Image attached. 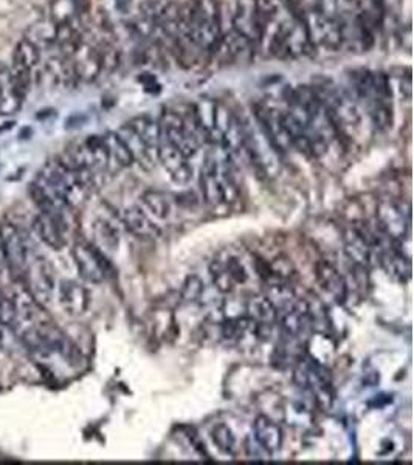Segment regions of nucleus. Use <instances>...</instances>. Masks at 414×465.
Wrapping results in <instances>:
<instances>
[{"label":"nucleus","instance_id":"nucleus-1","mask_svg":"<svg viewBox=\"0 0 414 465\" xmlns=\"http://www.w3.org/2000/svg\"><path fill=\"white\" fill-rule=\"evenodd\" d=\"M36 182L61 195L72 208L82 205L89 195V188L82 185L78 174L62 165L58 157L47 161L40 169Z\"/></svg>","mask_w":414,"mask_h":465},{"label":"nucleus","instance_id":"nucleus-2","mask_svg":"<svg viewBox=\"0 0 414 465\" xmlns=\"http://www.w3.org/2000/svg\"><path fill=\"white\" fill-rule=\"evenodd\" d=\"M0 249H2L5 265L11 276L17 283H24L28 263H30V253H28L22 231L11 222L0 223Z\"/></svg>","mask_w":414,"mask_h":465},{"label":"nucleus","instance_id":"nucleus-3","mask_svg":"<svg viewBox=\"0 0 414 465\" xmlns=\"http://www.w3.org/2000/svg\"><path fill=\"white\" fill-rule=\"evenodd\" d=\"M301 20L304 22L309 40L312 47L339 48L345 39L343 25L334 17L321 11H307L301 14Z\"/></svg>","mask_w":414,"mask_h":465},{"label":"nucleus","instance_id":"nucleus-4","mask_svg":"<svg viewBox=\"0 0 414 465\" xmlns=\"http://www.w3.org/2000/svg\"><path fill=\"white\" fill-rule=\"evenodd\" d=\"M72 255L76 269H78L81 276L89 281V283L100 284L109 276L110 265L106 256H104L103 250L98 249L96 245L78 241L73 245Z\"/></svg>","mask_w":414,"mask_h":465},{"label":"nucleus","instance_id":"nucleus-5","mask_svg":"<svg viewBox=\"0 0 414 465\" xmlns=\"http://www.w3.org/2000/svg\"><path fill=\"white\" fill-rule=\"evenodd\" d=\"M378 228L391 241L404 242L410 231V207L404 208L402 203L383 200L377 207Z\"/></svg>","mask_w":414,"mask_h":465},{"label":"nucleus","instance_id":"nucleus-6","mask_svg":"<svg viewBox=\"0 0 414 465\" xmlns=\"http://www.w3.org/2000/svg\"><path fill=\"white\" fill-rule=\"evenodd\" d=\"M161 140H165L172 145L175 149H179L186 158L193 157L199 149V143L189 131L185 128L184 119H182L177 110H166L160 119Z\"/></svg>","mask_w":414,"mask_h":465},{"label":"nucleus","instance_id":"nucleus-7","mask_svg":"<svg viewBox=\"0 0 414 465\" xmlns=\"http://www.w3.org/2000/svg\"><path fill=\"white\" fill-rule=\"evenodd\" d=\"M40 306H47L52 302L54 292V272L52 265L45 259L38 258L33 263H28L25 279L22 283Z\"/></svg>","mask_w":414,"mask_h":465},{"label":"nucleus","instance_id":"nucleus-8","mask_svg":"<svg viewBox=\"0 0 414 465\" xmlns=\"http://www.w3.org/2000/svg\"><path fill=\"white\" fill-rule=\"evenodd\" d=\"M255 118L265 135L270 140L273 147H275L279 154L287 152L290 147H293L289 132H287L284 126L283 114L269 108H256Z\"/></svg>","mask_w":414,"mask_h":465},{"label":"nucleus","instance_id":"nucleus-9","mask_svg":"<svg viewBox=\"0 0 414 465\" xmlns=\"http://www.w3.org/2000/svg\"><path fill=\"white\" fill-rule=\"evenodd\" d=\"M157 160L163 166L170 177L177 185H186L193 179V168L189 165V158H186L179 149H175L165 140H161L157 149Z\"/></svg>","mask_w":414,"mask_h":465},{"label":"nucleus","instance_id":"nucleus-10","mask_svg":"<svg viewBox=\"0 0 414 465\" xmlns=\"http://www.w3.org/2000/svg\"><path fill=\"white\" fill-rule=\"evenodd\" d=\"M221 163L213 155H208L205 163L202 166L200 174V186L202 195L208 205L219 207L226 203V194L221 182Z\"/></svg>","mask_w":414,"mask_h":465},{"label":"nucleus","instance_id":"nucleus-11","mask_svg":"<svg viewBox=\"0 0 414 465\" xmlns=\"http://www.w3.org/2000/svg\"><path fill=\"white\" fill-rule=\"evenodd\" d=\"M34 230H36L40 241L53 250H61L67 245V232L70 228L64 222L50 214L39 213L34 217Z\"/></svg>","mask_w":414,"mask_h":465},{"label":"nucleus","instance_id":"nucleus-12","mask_svg":"<svg viewBox=\"0 0 414 465\" xmlns=\"http://www.w3.org/2000/svg\"><path fill=\"white\" fill-rule=\"evenodd\" d=\"M72 62L80 82H92L103 72L100 53H98L95 45L87 44L86 40L72 56Z\"/></svg>","mask_w":414,"mask_h":465},{"label":"nucleus","instance_id":"nucleus-13","mask_svg":"<svg viewBox=\"0 0 414 465\" xmlns=\"http://www.w3.org/2000/svg\"><path fill=\"white\" fill-rule=\"evenodd\" d=\"M345 251L354 265L368 267L373 260L374 242L371 241L367 232L359 228H349L345 231Z\"/></svg>","mask_w":414,"mask_h":465},{"label":"nucleus","instance_id":"nucleus-14","mask_svg":"<svg viewBox=\"0 0 414 465\" xmlns=\"http://www.w3.org/2000/svg\"><path fill=\"white\" fill-rule=\"evenodd\" d=\"M251 50H253V44L231 27L230 31L222 33L213 53L217 54V58L221 61L231 62L242 58L245 54H250Z\"/></svg>","mask_w":414,"mask_h":465},{"label":"nucleus","instance_id":"nucleus-15","mask_svg":"<svg viewBox=\"0 0 414 465\" xmlns=\"http://www.w3.org/2000/svg\"><path fill=\"white\" fill-rule=\"evenodd\" d=\"M315 278H317L323 292L327 293L329 297L339 302L345 301L348 293L346 281L331 263H327V260L317 263V265H315Z\"/></svg>","mask_w":414,"mask_h":465},{"label":"nucleus","instance_id":"nucleus-16","mask_svg":"<svg viewBox=\"0 0 414 465\" xmlns=\"http://www.w3.org/2000/svg\"><path fill=\"white\" fill-rule=\"evenodd\" d=\"M25 96L13 81L11 68L0 62V115H13L22 109Z\"/></svg>","mask_w":414,"mask_h":465},{"label":"nucleus","instance_id":"nucleus-17","mask_svg":"<svg viewBox=\"0 0 414 465\" xmlns=\"http://www.w3.org/2000/svg\"><path fill=\"white\" fill-rule=\"evenodd\" d=\"M87 288L76 281H62L59 286V302L68 315H82L89 307Z\"/></svg>","mask_w":414,"mask_h":465},{"label":"nucleus","instance_id":"nucleus-18","mask_svg":"<svg viewBox=\"0 0 414 465\" xmlns=\"http://www.w3.org/2000/svg\"><path fill=\"white\" fill-rule=\"evenodd\" d=\"M253 438L270 455L276 453L283 447V429L267 415H258L255 419Z\"/></svg>","mask_w":414,"mask_h":465},{"label":"nucleus","instance_id":"nucleus-19","mask_svg":"<svg viewBox=\"0 0 414 465\" xmlns=\"http://www.w3.org/2000/svg\"><path fill=\"white\" fill-rule=\"evenodd\" d=\"M233 28L236 31H239L242 36L247 38L251 44H259L261 42L263 22L258 17L253 2L250 5H239V8H237L233 16Z\"/></svg>","mask_w":414,"mask_h":465},{"label":"nucleus","instance_id":"nucleus-20","mask_svg":"<svg viewBox=\"0 0 414 465\" xmlns=\"http://www.w3.org/2000/svg\"><path fill=\"white\" fill-rule=\"evenodd\" d=\"M123 223L132 235L143 239H156L161 235L160 228L154 223L140 207L126 208L123 213Z\"/></svg>","mask_w":414,"mask_h":465},{"label":"nucleus","instance_id":"nucleus-21","mask_svg":"<svg viewBox=\"0 0 414 465\" xmlns=\"http://www.w3.org/2000/svg\"><path fill=\"white\" fill-rule=\"evenodd\" d=\"M380 263L385 269H387L388 274L397 279L399 283H406V281L411 278L410 256L404 255L396 246H390V249L382 250Z\"/></svg>","mask_w":414,"mask_h":465},{"label":"nucleus","instance_id":"nucleus-22","mask_svg":"<svg viewBox=\"0 0 414 465\" xmlns=\"http://www.w3.org/2000/svg\"><path fill=\"white\" fill-rule=\"evenodd\" d=\"M245 316L261 326H272L278 320V310L267 295H255L245 304Z\"/></svg>","mask_w":414,"mask_h":465},{"label":"nucleus","instance_id":"nucleus-23","mask_svg":"<svg viewBox=\"0 0 414 465\" xmlns=\"http://www.w3.org/2000/svg\"><path fill=\"white\" fill-rule=\"evenodd\" d=\"M128 124L131 126L132 131H134L137 135L142 138V142L146 145L147 149H149L154 155H157V149L161 142L160 124L146 115L137 117Z\"/></svg>","mask_w":414,"mask_h":465},{"label":"nucleus","instance_id":"nucleus-24","mask_svg":"<svg viewBox=\"0 0 414 465\" xmlns=\"http://www.w3.org/2000/svg\"><path fill=\"white\" fill-rule=\"evenodd\" d=\"M103 140L109 155V168L115 166L117 169H120L128 168L134 163V157H132L129 147L126 146V143L117 132H108L106 135H103Z\"/></svg>","mask_w":414,"mask_h":465},{"label":"nucleus","instance_id":"nucleus-25","mask_svg":"<svg viewBox=\"0 0 414 465\" xmlns=\"http://www.w3.org/2000/svg\"><path fill=\"white\" fill-rule=\"evenodd\" d=\"M117 133L121 137V140L126 143V146L129 147L132 157H134V161H138L140 165H143L146 168L152 166L154 158H157V155H154L149 149H147L146 145L142 142V138H140L137 133L132 131L129 124L123 126V128L118 131Z\"/></svg>","mask_w":414,"mask_h":465},{"label":"nucleus","instance_id":"nucleus-26","mask_svg":"<svg viewBox=\"0 0 414 465\" xmlns=\"http://www.w3.org/2000/svg\"><path fill=\"white\" fill-rule=\"evenodd\" d=\"M54 30L56 24L50 19L40 20L28 28L25 38L30 39L40 52L50 50V48H54Z\"/></svg>","mask_w":414,"mask_h":465},{"label":"nucleus","instance_id":"nucleus-27","mask_svg":"<svg viewBox=\"0 0 414 465\" xmlns=\"http://www.w3.org/2000/svg\"><path fill=\"white\" fill-rule=\"evenodd\" d=\"M13 62H17V64H22L28 68L34 70L36 67H39L40 50L33 44L30 39H27L24 36L17 42L16 47H14Z\"/></svg>","mask_w":414,"mask_h":465},{"label":"nucleus","instance_id":"nucleus-28","mask_svg":"<svg viewBox=\"0 0 414 465\" xmlns=\"http://www.w3.org/2000/svg\"><path fill=\"white\" fill-rule=\"evenodd\" d=\"M94 235L100 250H115L120 244V235L118 230L108 221H96L94 223Z\"/></svg>","mask_w":414,"mask_h":465},{"label":"nucleus","instance_id":"nucleus-29","mask_svg":"<svg viewBox=\"0 0 414 465\" xmlns=\"http://www.w3.org/2000/svg\"><path fill=\"white\" fill-rule=\"evenodd\" d=\"M143 205L158 219H168L171 214V200L161 191H146L142 197Z\"/></svg>","mask_w":414,"mask_h":465},{"label":"nucleus","instance_id":"nucleus-30","mask_svg":"<svg viewBox=\"0 0 414 465\" xmlns=\"http://www.w3.org/2000/svg\"><path fill=\"white\" fill-rule=\"evenodd\" d=\"M209 274H212L213 284L217 290L222 293H230L235 290V281L230 276V273L226 267L223 259H214L212 265H209Z\"/></svg>","mask_w":414,"mask_h":465},{"label":"nucleus","instance_id":"nucleus-31","mask_svg":"<svg viewBox=\"0 0 414 465\" xmlns=\"http://www.w3.org/2000/svg\"><path fill=\"white\" fill-rule=\"evenodd\" d=\"M195 118H198L199 124L202 126V129L207 132V138L212 135V132L214 131L216 126V109L217 104L209 101V100H202L195 105H193Z\"/></svg>","mask_w":414,"mask_h":465},{"label":"nucleus","instance_id":"nucleus-32","mask_svg":"<svg viewBox=\"0 0 414 465\" xmlns=\"http://www.w3.org/2000/svg\"><path fill=\"white\" fill-rule=\"evenodd\" d=\"M371 118L377 129L387 131L392 124V110L388 100H376L371 103Z\"/></svg>","mask_w":414,"mask_h":465},{"label":"nucleus","instance_id":"nucleus-33","mask_svg":"<svg viewBox=\"0 0 414 465\" xmlns=\"http://www.w3.org/2000/svg\"><path fill=\"white\" fill-rule=\"evenodd\" d=\"M76 10L72 0H52L50 3V19L56 25L72 22L76 19Z\"/></svg>","mask_w":414,"mask_h":465},{"label":"nucleus","instance_id":"nucleus-34","mask_svg":"<svg viewBox=\"0 0 414 465\" xmlns=\"http://www.w3.org/2000/svg\"><path fill=\"white\" fill-rule=\"evenodd\" d=\"M212 438H213V442L216 443V447L219 448L222 453L231 455L235 452L236 438H235L233 431L230 429V427H227L226 424L216 425L212 431Z\"/></svg>","mask_w":414,"mask_h":465},{"label":"nucleus","instance_id":"nucleus-35","mask_svg":"<svg viewBox=\"0 0 414 465\" xmlns=\"http://www.w3.org/2000/svg\"><path fill=\"white\" fill-rule=\"evenodd\" d=\"M95 47L98 53H100L101 68L104 72H114V70H117L121 62V54L118 52V48L112 45L110 42H101L100 45Z\"/></svg>","mask_w":414,"mask_h":465},{"label":"nucleus","instance_id":"nucleus-36","mask_svg":"<svg viewBox=\"0 0 414 465\" xmlns=\"http://www.w3.org/2000/svg\"><path fill=\"white\" fill-rule=\"evenodd\" d=\"M10 68H11L13 81L16 84L19 94H22L27 98L28 91H30V89L33 87V70L22 64H17V62H13V66Z\"/></svg>","mask_w":414,"mask_h":465},{"label":"nucleus","instance_id":"nucleus-37","mask_svg":"<svg viewBox=\"0 0 414 465\" xmlns=\"http://www.w3.org/2000/svg\"><path fill=\"white\" fill-rule=\"evenodd\" d=\"M203 293V281L198 276V274H191L188 276L182 287L180 298L184 302H194L198 301Z\"/></svg>","mask_w":414,"mask_h":465},{"label":"nucleus","instance_id":"nucleus-38","mask_svg":"<svg viewBox=\"0 0 414 465\" xmlns=\"http://www.w3.org/2000/svg\"><path fill=\"white\" fill-rule=\"evenodd\" d=\"M223 263H226L227 270L230 273V276L233 278L235 284H245L249 281V273L247 269H245L244 264L241 263L239 259L235 258V256H228L223 259Z\"/></svg>","mask_w":414,"mask_h":465},{"label":"nucleus","instance_id":"nucleus-39","mask_svg":"<svg viewBox=\"0 0 414 465\" xmlns=\"http://www.w3.org/2000/svg\"><path fill=\"white\" fill-rule=\"evenodd\" d=\"M253 6H255L258 17L261 19V22L264 25L265 20L276 16L278 0H253Z\"/></svg>","mask_w":414,"mask_h":465},{"label":"nucleus","instance_id":"nucleus-40","mask_svg":"<svg viewBox=\"0 0 414 465\" xmlns=\"http://www.w3.org/2000/svg\"><path fill=\"white\" fill-rule=\"evenodd\" d=\"M295 6L300 13V16L307 11H321L323 10V0H293Z\"/></svg>","mask_w":414,"mask_h":465},{"label":"nucleus","instance_id":"nucleus-41","mask_svg":"<svg viewBox=\"0 0 414 465\" xmlns=\"http://www.w3.org/2000/svg\"><path fill=\"white\" fill-rule=\"evenodd\" d=\"M247 453L250 457H253V459H256V461H264V457L270 455L269 452H265L261 445H259L253 436L247 439Z\"/></svg>","mask_w":414,"mask_h":465},{"label":"nucleus","instance_id":"nucleus-42","mask_svg":"<svg viewBox=\"0 0 414 465\" xmlns=\"http://www.w3.org/2000/svg\"><path fill=\"white\" fill-rule=\"evenodd\" d=\"M72 2L76 10V16H78L81 20L86 19L90 14V11H92L90 0H72Z\"/></svg>","mask_w":414,"mask_h":465},{"label":"nucleus","instance_id":"nucleus-43","mask_svg":"<svg viewBox=\"0 0 414 465\" xmlns=\"http://www.w3.org/2000/svg\"><path fill=\"white\" fill-rule=\"evenodd\" d=\"M399 94L402 95L405 100H411V76L406 75L399 80Z\"/></svg>","mask_w":414,"mask_h":465},{"label":"nucleus","instance_id":"nucleus-44","mask_svg":"<svg viewBox=\"0 0 414 465\" xmlns=\"http://www.w3.org/2000/svg\"><path fill=\"white\" fill-rule=\"evenodd\" d=\"M132 3V0H115V6H117V10L118 11H121V13H126L129 10V6Z\"/></svg>","mask_w":414,"mask_h":465},{"label":"nucleus","instance_id":"nucleus-45","mask_svg":"<svg viewBox=\"0 0 414 465\" xmlns=\"http://www.w3.org/2000/svg\"><path fill=\"white\" fill-rule=\"evenodd\" d=\"M53 115H54V110L53 109H42V110H39L38 114H36V118L38 119H45V118L53 117Z\"/></svg>","mask_w":414,"mask_h":465},{"label":"nucleus","instance_id":"nucleus-46","mask_svg":"<svg viewBox=\"0 0 414 465\" xmlns=\"http://www.w3.org/2000/svg\"><path fill=\"white\" fill-rule=\"evenodd\" d=\"M33 135V129L31 128H24L22 131L19 132V138L20 140H28Z\"/></svg>","mask_w":414,"mask_h":465},{"label":"nucleus","instance_id":"nucleus-47","mask_svg":"<svg viewBox=\"0 0 414 465\" xmlns=\"http://www.w3.org/2000/svg\"><path fill=\"white\" fill-rule=\"evenodd\" d=\"M373 5H374L376 11L382 16V14H383V0H373Z\"/></svg>","mask_w":414,"mask_h":465},{"label":"nucleus","instance_id":"nucleus-48","mask_svg":"<svg viewBox=\"0 0 414 465\" xmlns=\"http://www.w3.org/2000/svg\"><path fill=\"white\" fill-rule=\"evenodd\" d=\"M14 124H16L14 121H6V123H3V126H0V133L13 129V128H14Z\"/></svg>","mask_w":414,"mask_h":465}]
</instances>
